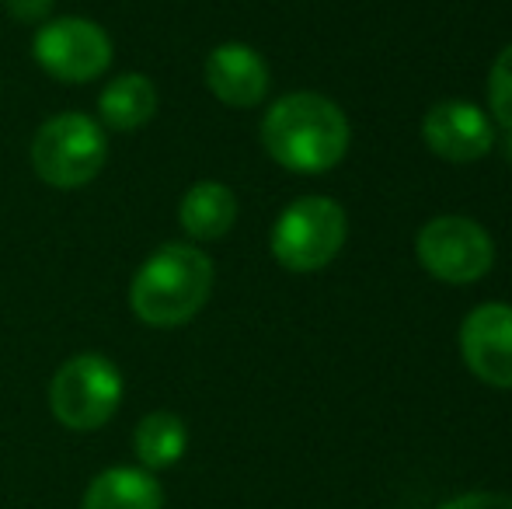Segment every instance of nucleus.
I'll return each mask as SVG.
<instances>
[{
	"instance_id": "f03ea898",
	"label": "nucleus",
	"mask_w": 512,
	"mask_h": 509,
	"mask_svg": "<svg viewBox=\"0 0 512 509\" xmlns=\"http://www.w3.org/2000/svg\"><path fill=\"white\" fill-rule=\"evenodd\" d=\"M213 290V262L192 245L157 248L129 286V304L143 325L175 328L206 307Z\"/></svg>"
},
{
	"instance_id": "7ed1b4c3",
	"label": "nucleus",
	"mask_w": 512,
	"mask_h": 509,
	"mask_svg": "<svg viewBox=\"0 0 512 509\" xmlns=\"http://www.w3.org/2000/svg\"><path fill=\"white\" fill-rule=\"evenodd\" d=\"M105 161V129L81 112L46 119L32 140V168L53 189H81L105 168Z\"/></svg>"
},
{
	"instance_id": "9b49d317",
	"label": "nucleus",
	"mask_w": 512,
	"mask_h": 509,
	"mask_svg": "<svg viewBox=\"0 0 512 509\" xmlns=\"http://www.w3.org/2000/svg\"><path fill=\"white\" fill-rule=\"evenodd\" d=\"M164 489L143 468H108L84 492L81 509H161Z\"/></svg>"
},
{
	"instance_id": "1a4fd4ad",
	"label": "nucleus",
	"mask_w": 512,
	"mask_h": 509,
	"mask_svg": "<svg viewBox=\"0 0 512 509\" xmlns=\"http://www.w3.org/2000/svg\"><path fill=\"white\" fill-rule=\"evenodd\" d=\"M422 136H425V147L450 164L481 161L495 143L492 119L478 105L460 102V98L432 105L422 123Z\"/></svg>"
},
{
	"instance_id": "f257e3e1",
	"label": "nucleus",
	"mask_w": 512,
	"mask_h": 509,
	"mask_svg": "<svg viewBox=\"0 0 512 509\" xmlns=\"http://www.w3.org/2000/svg\"><path fill=\"white\" fill-rule=\"evenodd\" d=\"M262 143L272 161L297 175L331 171L349 150V119L331 98L314 91L286 95L265 112Z\"/></svg>"
},
{
	"instance_id": "4468645a",
	"label": "nucleus",
	"mask_w": 512,
	"mask_h": 509,
	"mask_svg": "<svg viewBox=\"0 0 512 509\" xmlns=\"http://www.w3.org/2000/svg\"><path fill=\"white\" fill-rule=\"evenodd\" d=\"M185 447H189V429H185V422L171 412H150L133 433L136 457H140V464L150 471H161V468L178 464L185 454Z\"/></svg>"
},
{
	"instance_id": "dca6fc26",
	"label": "nucleus",
	"mask_w": 512,
	"mask_h": 509,
	"mask_svg": "<svg viewBox=\"0 0 512 509\" xmlns=\"http://www.w3.org/2000/svg\"><path fill=\"white\" fill-rule=\"evenodd\" d=\"M443 509H512V499L499 492H471V496L450 499Z\"/></svg>"
},
{
	"instance_id": "423d86ee",
	"label": "nucleus",
	"mask_w": 512,
	"mask_h": 509,
	"mask_svg": "<svg viewBox=\"0 0 512 509\" xmlns=\"http://www.w3.org/2000/svg\"><path fill=\"white\" fill-rule=\"evenodd\" d=\"M418 262L429 276L464 286L478 283L495 265V241L471 217H436L418 231Z\"/></svg>"
},
{
	"instance_id": "20e7f679",
	"label": "nucleus",
	"mask_w": 512,
	"mask_h": 509,
	"mask_svg": "<svg viewBox=\"0 0 512 509\" xmlns=\"http://www.w3.org/2000/svg\"><path fill=\"white\" fill-rule=\"evenodd\" d=\"M349 220L328 196H304L279 213L272 227V255L290 272H317L345 245Z\"/></svg>"
},
{
	"instance_id": "39448f33",
	"label": "nucleus",
	"mask_w": 512,
	"mask_h": 509,
	"mask_svg": "<svg viewBox=\"0 0 512 509\" xmlns=\"http://www.w3.org/2000/svg\"><path fill=\"white\" fill-rule=\"evenodd\" d=\"M122 401V374L102 353H81L56 370L49 384V408L67 429H102Z\"/></svg>"
},
{
	"instance_id": "f8f14e48",
	"label": "nucleus",
	"mask_w": 512,
	"mask_h": 509,
	"mask_svg": "<svg viewBox=\"0 0 512 509\" xmlns=\"http://www.w3.org/2000/svg\"><path fill=\"white\" fill-rule=\"evenodd\" d=\"M178 220H182L189 238L216 241L234 227L237 199L223 182H196L178 206Z\"/></svg>"
},
{
	"instance_id": "ddd939ff",
	"label": "nucleus",
	"mask_w": 512,
	"mask_h": 509,
	"mask_svg": "<svg viewBox=\"0 0 512 509\" xmlns=\"http://www.w3.org/2000/svg\"><path fill=\"white\" fill-rule=\"evenodd\" d=\"M157 112V88L143 74H122L108 81V88L98 98V116L108 129L133 133L143 123H150Z\"/></svg>"
},
{
	"instance_id": "9d476101",
	"label": "nucleus",
	"mask_w": 512,
	"mask_h": 509,
	"mask_svg": "<svg viewBox=\"0 0 512 509\" xmlns=\"http://www.w3.org/2000/svg\"><path fill=\"white\" fill-rule=\"evenodd\" d=\"M206 88L230 109H251L269 91V67L244 42H223L206 56Z\"/></svg>"
},
{
	"instance_id": "6e6552de",
	"label": "nucleus",
	"mask_w": 512,
	"mask_h": 509,
	"mask_svg": "<svg viewBox=\"0 0 512 509\" xmlns=\"http://www.w3.org/2000/svg\"><path fill=\"white\" fill-rule=\"evenodd\" d=\"M460 353L474 377L492 387H512V307H474L460 325Z\"/></svg>"
},
{
	"instance_id": "f3484780",
	"label": "nucleus",
	"mask_w": 512,
	"mask_h": 509,
	"mask_svg": "<svg viewBox=\"0 0 512 509\" xmlns=\"http://www.w3.org/2000/svg\"><path fill=\"white\" fill-rule=\"evenodd\" d=\"M7 7H11L14 18L25 21V25H39V21H46L49 11H53V0H7Z\"/></svg>"
},
{
	"instance_id": "0eeeda50",
	"label": "nucleus",
	"mask_w": 512,
	"mask_h": 509,
	"mask_svg": "<svg viewBox=\"0 0 512 509\" xmlns=\"http://www.w3.org/2000/svg\"><path fill=\"white\" fill-rule=\"evenodd\" d=\"M32 53L49 77L63 84H88L112 63V39L88 18H56L35 32Z\"/></svg>"
},
{
	"instance_id": "2eb2a0df",
	"label": "nucleus",
	"mask_w": 512,
	"mask_h": 509,
	"mask_svg": "<svg viewBox=\"0 0 512 509\" xmlns=\"http://www.w3.org/2000/svg\"><path fill=\"white\" fill-rule=\"evenodd\" d=\"M488 105H492L495 123L512 133V46L502 49L499 60L492 63V74H488Z\"/></svg>"
}]
</instances>
